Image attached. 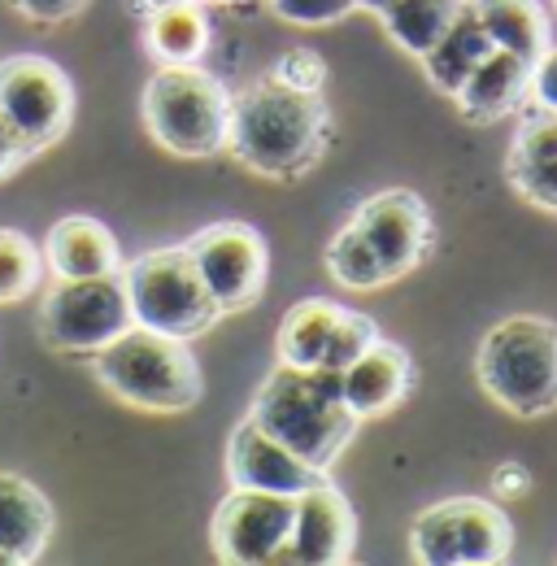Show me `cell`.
I'll return each instance as SVG.
<instances>
[{"label": "cell", "mask_w": 557, "mask_h": 566, "mask_svg": "<svg viewBox=\"0 0 557 566\" xmlns=\"http://www.w3.org/2000/svg\"><path fill=\"white\" fill-rule=\"evenodd\" d=\"M148 13H157V9H170V4H183V0H139Z\"/></svg>", "instance_id": "cell-34"}, {"label": "cell", "mask_w": 557, "mask_h": 566, "mask_svg": "<svg viewBox=\"0 0 557 566\" xmlns=\"http://www.w3.org/2000/svg\"><path fill=\"white\" fill-rule=\"evenodd\" d=\"M132 327L136 318L123 271L101 280H57L40 305V340L66 357H96Z\"/></svg>", "instance_id": "cell-7"}, {"label": "cell", "mask_w": 557, "mask_h": 566, "mask_svg": "<svg viewBox=\"0 0 557 566\" xmlns=\"http://www.w3.org/2000/svg\"><path fill=\"white\" fill-rule=\"evenodd\" d=\"M514 549L509 514L484 496H449L427 505L410 527V554L418 566H505Z\"/></svg>", "instance_id": "cell-8"}, {"label": "cell", "mask_w": 557, "mask_h": 566, "mask_svg": "<svg viewBox=\"0 0 557 566\" xmlns=\"http://www.w3.org/2000/svg\"><path fill=\"white\" fill-rule=\"evenodd\" d=\"M332 144V109L323 92H296L278 78H253L231 96L227 153L275 184H292L318 166Z\"/></svg>", "instance_id": "cell-1"}, {"label": "cell", "mask_w": 557, "mask_h": 566, "mask_svg": "<svg viewBox=\"0 0 557 566\" xmlns=\"http://www.w3.org/2000/svg\"><path fill=\"white\" fill-rule=\"evenodd\" d=\"M231 92L201 66H161L144 87V127L175 157L206 161L227 153Z\"/></svg>", "instance_id": "cell-5"}, {"label": "cell", "mask_w": 557, "mask_h": 566, "mask_svg": "<svg viewBox=\"0 0 557 566\" xmlns=\"http://www.w3.org/2000/svg\"><path fill=\"white\" fill-rule=\"evenodd\" d=\"M392 0H353V9H366V13H383Z\"/></svg>", "instance_id": "cell-33"}, {"label": "cell", "mask_w": 557, "mask_h": 566, "mask_svg": "<svg viewBox=\"0 0 557 566\" xmlns=\"http://www.w3.org/2000/svg\"><path fill=\"white\" fill-rule=\"evenodd\" d=\"M505 179L527 206L557 218V114L540 109L523 118L505 157Z\"/></svg>", "instance_id": "cell-17"}, {"label": "cell", "mask_w": 557, "mask_h": 566, "mask_svg": "<svg viewBox=\"0 0 557 566\" xmlns=\"http://www.w3.org/2000/svg\"><path fill=\"white\" fill-rule=\"evenodd\" d=\"M375 340H379L375 318H366V314H357V310H345L340 332H336V340H332V354H327V366H323V370H345L348 361H357Z\"/></svg>", "instance_id": "cell-26"}, {"label": "cell", "mask_w": 557, "mask_h": 566, "mask_svg": "<svg viewBox=\"0 0 557 566\" xmlns=\"http://www.w3.org/2000/svg\"><path fill=\"white\" fill-rule=\"evenodd\" d=\"M532 101H536L545 114H557V49L545 53V57L532 66Z\"/></svg>", "instance_id": "cell-30"}, {"label": "cell", "mask_w": 557, "mask_h": 566, "mask_svg": "<svg viewBox=\"0 0 557 566\" xmlns=\"http://www.w3.org/2000/svg\"><path fill=\"white\" fill-rule=\"evenodd\" d=\"M348 305L336 301H323V296H309V301H296L283 323H278L275 349L283 366H301V370H318L327 366L332 354V340L340 332V318H345Z\"/></svg>", "instance_id": "cell-20"}, {"label": "cell", "mask_w": 557, "mask_h": 566, "mask_svg": "<svg viewBox=\"0 0 557 566\" xmlns=\"http://www.w3.org/2000/svg\"><path fill=\"white\" fill-rule=\"evenodd\" d=\"M340 384H345V406L357 415V423L383 419L414 392V357L379 336L366 354L340 370Z\"/></svg>", "instance_id": "cell-15"}, {"label": "cell", "mask_w": 557, "mask_h": 566, "mask_svg": "<svg viewBox=\"0 0 557 566\" xmlns=\"http://www.w3.org/2000/svg\"><path fill=\"white\" fill-rule=\"evenodd\" d=\"M44 266L57 280H101L123 271V249L114 231L87 213L57 218L44 235Z\"/></svg>", "instance_id": "cell-16"}, {"label": "cell", "mask_w": 557, "mask_h": 566, "mask_svg": "<svg viewBox=\"0 0 557 566\" xmlns=\"http://www.w3.org/2000/svg\"><path fill=\"white\" fill-rule=\"evenodd\" d=\"M466 566H496V563H466Z\"/></svg>", "instance_id": "cell-37"}, {"label": "cell", "mask_w": 557, "mask_h": 566, "mask_svg": "<svg viewBox=\"0 0 557 566\" xmlns=\"http://www.w3.org/2000/svg\"><path fill=\"white\" fill-rule=\"evenodd\" d=\"M554 4H557V0H554Z\"/></svg>", "instance_id": "cell-39"}, {"label": "cell", "mask_w": 557, "mask_h": 566, "mask_svg": "<svg viewBox=\"0 0 557 566\" xmlns=\"http://www.w3.org/2000/svg\"><path fill=\"white\" fill-rule=\"evenodd\" d=\"M271 78H278L283 87H296V92H323V83H327V62H323L314 49H287L275 62Z\"/></svg>", "instance_id": "cell-27"}, {"label": "cell", "mask_w": 557, "mask_h": 566, "mask_svg": "<svg viewBox=\"0 0 557 566\" xmlns=\"http://www.w3.org/2000/svg\"><path fill=\"white\" fill-rule=\"evenodd\" d=\"M22 18H31V22H40V27H57V22H70V18H78L92 0H9Z\"/></svg>", "instance_id": "cell-29"}, {"label": "cell", "mask_w": 557, "mask_h": 566, "mask_svg": "<svg viewBox=\"0 0 557 566\" xmlns=\"http://www.w3.org/2000/svg\"><path fill=\"white\" fill-rule=\"evenodd\" d=\"M144 44L157 57V66H201V53L209 49L206 4L183 0V4H170V9L148 13Z\"/></svg>", "instance_id": "cell-23"}, {"label": "cell", "mask_w": 557, "mask_h": 566, "mask_svg": "<svg viewBox=\"0 0 557 566\" xmlns=\"http://www.w3.org/2000/svg\"><path fill=\"white\" fill-rule=\"evenodd\" d=\"M227 480L231 489H249V493H278V496H301L314 484H323L327 475L314 471L309 462H301L287 444H278L271 431L244 419L231 431L227 444Z\"/></svg>", "instance_id": "cell-14"}, {"label": "cell", "mask_w": 557, "mask_h": 566, "mask_svg": "<svg viewBox=\"0 0 557 566\" xmlns=\"http://www.w3.org/2000/svg\"><path fill=\"white\" fill-rule=\"evenodd\" d=\"M527 489H532V475L523 462H501L492 471V493L496 496H527Z\"/></svg>", "instance_id": "cell-32"}, {"label": "cell", "mask_w": 557, "mask_h": 566, "mask_svg": "<svg viewBox=\"0 0 557 566\" xmlns=\"http://www.w3.org/2000/svg\"><path fill=\"white\" fill-rule=\"evenodd\" d=\"M132 318L144 332H161L175 340H197L222 318L218 301L209 296L206 280L183 244L148 249L123 266Z\"/></svg>", "instance_id": "cell-6"}, {"label": "cell", "mask_w": 557, "mask_h": 566, "mask_svg": "<svg viewBox=\"0 0 557 566\" xmlns=\"http://www.w3.org/2000/svg\"><path fill=\"white\" fill-rule=\"evenodd\" d=\"M348 227L370 249L383 283H397L410 271H418L435 244L427 201L406 188H388V192H375L370 201H361L357 213L348 218Z\"/></svg>", "instance_id": "cell-12"}, {"label": "cell", "mask_w": 557, "mask_h": 566, "mask_svg": "<svg viewBox=\"0 0 557 566\" xmlns=\"http://www.w3.org/2000/svg\"><path fill=\"white\" fill-rule=\"evenodd\" d=\"M197 4H244V0H197Z\"/></svg>", "instance_id": "cell-36"}, {"label": "cell", "mask_w": 557, "mask_h": 566, "mask_svg": "<svg viewBox=\"0 0 557 566\" xmlns=\"http://www.w3.org/2000/svg\"><path fill=\"white\" fill-rule=\"evenodd\" d=\"M345 566H361V563H353V558H348V563Z\"/></svg>", "instance_id": "cell-38"}, {"label": "cell", "mask_w": 557, "mask_h": 566, "mask_svg": "<svg viewBox=\"0 0 557 566\" xmlns=\"http://www.w3.org/2000/svg\"><path fill=\"white\" fill-rule=\"evenodd\" d=\"M44 275V253L31 244V235L0 227V305H13L31 296Z\"/></svg>", "instance_id": "cell-25"}, {"label": "cell", "mask_w": 557, "mask_h": 566, "mask_svg": "<svg viewBox=\"0 0 557 566\" xmlns=\"http://www.w3.org/2000/svg\"><path fill=\"white\" fill-rule=\"evenodd\" d=\"M487 53H492V40H487V31L480 27L471 0H462L453 27H449V31L440 35V44L422 57V74H427V83H431L435 92L458 96V87L475 74V66L484 62Z\"/></svg>", "instance_id": "cell-22"}, {"label": "cell", "mask_w": 557, "mask_h": 566, "mask_svg": "<svg viewBox=\"0 0 557 566\" xmlns=\"http://www.w3.org/2000/svg\"><path fill=\"white\" fill-rule=\"evenodd\" d=\"M0 114L18 132V140L35 153L53 148L74 123V83L70 74L40 57V53H18L0 62Z\"/></svg>", "instance_id": "cell-9"}, {"label": "cell", "mask_w": 557, "mask_h": 566, "mask_svg": "<svg viewBox=\"0 0 557 566\" xmlns=\"http://www.w3.org/2000/svg\"><path fill=\"white\" fill-rule=\"evenodd\" d=\"M183 249L192 253L209 296L218 301L222 314H240V310L258 305V296L266 292L271 253H266V240H262L258 227L213 222V227H201Z\"/></svg>", "instance_id": "cell-11"}, {"label": "cell", "mask_w": 557, "mask_h": 566, "mask_svg": "<svg viewBox=\"0 0 557 566\" xmlns=\"http://www.w3.org/2000/svg\"><path fill=\"white\" fill-rule=\"evenodd\" d=\"M249 419L323 475L357 436V415L345 406L340 370H323V366L301 370L278 361L271 379L258 388Z\"/></svg>", "instance_id": "cell-2"}, {"label": "cell", "mask_w": 557, "mask_h": 566, "mask_svg": "<svg viewBox=\"0 0 557 566\" xmlns=\"http://www.w3.org/2000/svg\"><path fill=\"white\" fill-rule=\"evenodd\" d=\"M353 549H357V514L332 480L296 496L287 566H345Z\"/></svg>", "instance_id": "cell-13"}, {"label": "cell", "mask_w": 557, "mask_h": 566, "mask_svg": "<svg viewBox=\"0 0 557 566\" xmlns=\"http://www.w3.org/2000/svg\"><path fill=\"white\" fill-rule=\"evenodd\" d=\"M0 566H31V563H22V558H13V554H4V549H0Z\"/></svg>", "instance_id": "cell-35"}, {"label": "cell", "mask_w": 557, "mask_h": 566, "mask_svg": "<svg viewBox=\"0 0 557 566\" xmlns=\"http://www.w3.org/2000/svg\"><path fill=\"white\" fill-rule=\"evenodd\" d=\"M532 96V62L492 49L475 74L458 87V109L466 123H501Z\"/></svg>", "instance_id": "cell-18"}, {"label": "cell", "mask_w": 557, "mask_h": 566, "mask_svg": "<svg viewBox=\"0 0 557 566\" xmlns=\"http://www.w3.org/2000/svg\"><path fill=\"white\" fill-rule=\"evenodd\" d=\"M271 9L292 27H332L353 13V0H271Z\"/></svg>", "instance_id": "cell-28"}, {"label": "cell", "mask_w": 557, "mask_h": 566, "mask_svg": "<svg viewBox=\"0 0 557 566\" xmlns=\"http://www.w3.org/2000/svg\"><path fill=\"white\" fill-rule=\"evenodd\" d=\"M22 161H31V148L18 140V132L9 127V118L0 114V179H9Z\"/></svg>", "instance_id": "cell-31"}, {"label": "cell", "mask_w": 557, "mask_h": 566, "mask_svg": "<svg viewBox=\"0 0 557 566\" xmlns=\"http://www.w3.org/2000/svg\"><path fill=\"white\" fill-rule=\"evenodd\" d=\"M458 9H462V0H392L379 13V22H383L388 40L401 53H410V57L422 62L440 44V35L453 27Z\"/></svg>", "instance_id": "cell-24"}, {"label": "cell", "mask_w": 557, "mask_h": 566, "mask_svg": "<svg viewBox=\"0 0 557 566\" xmlns=\"http://www.w3.org/2000/svg\"><path fill=\"white\" fill-rule=\"evenodd\" d=\"M480 27L487 31L492 49L514 53L523 62H540L549 53V18L540 0H471Z\"/></svg>", "instance_id": "cell-21"}, {"label": "cell", "mask_w": 557, "mask_h": 566, "mask_svg": "<svg viewBox=\"0 0 557 566\" xmlns=\"http://www.w3.org/2000/svg\"><path fill=\"white\" fill-rule=\"evenodd\" d=\"M475 379L514 419H540L557 410V323L514 314L496 323L475 354Z\"/></svg>", "instance_id": "cell-4"}, {"label": "cell", "mask_w": 557, "mask_h": 566, "mask_svg": "<svg viewBox=\"0 0 557 566\" xmlns=\"http://www.w3.org/2000/svg\"><path fill=\"white\" fill-rule=\"evenodd\" d=\"M53 505L31 480L0 471V549L35 563L53 541Z\"/></svg>", "instance_id": "cell-19"}, {"label": "cell", "mask_w": 557, "mask_h": 566, "mask_svg": "<svg viewBox=\"0 0 557 566\" xmlns=\"http://www.w3.org/2000/svg\"><path fill=\"white\" fill-rule=\"evenodd\" d=\"M296 518V496L231 489L209 523V545L218 566H287V536Z\"/></svg>", "instance_id": "cell-10"}, {"label": "cell", "mask_w": 557, "mask_h": 566, "mask_svg": "<svg viewBox=\"0 0 557 566\" xmlns=\"http://www.w3.org/2000/svg\"><path fill=\"white\" fill-rule=\"evenodd\" d=\"M92 370L105 392L148 415H183L206 392L201 366L188 340L144 332V327H132L114 345H105L92 357Z\"/></svg>", "instance_id": "cell-3"}]
</instances>
